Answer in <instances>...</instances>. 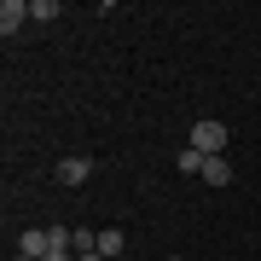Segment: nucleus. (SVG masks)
Masks as SVG:
<instances>
[{"mask_svg":"<svg viewBox=\"0 0 261 261\" xmlns=\"http://www.w3.org/2000/svg\"><path fill=\"white\" fill-rule=\"evenodd\" d=\"M18 261H35V255H18Z\"/></svg>","mask_w":261,"mask_h":261,"instance_id":"obj_10","label":"nucleus"},{"mask_svg":"<svg viewBox=\"0 0 261 261\" xmlns=\"http://www.w3.org/2000/svg\"><path fill=\"white\" fill-rule=\"evenodd\" d=\"M93 157H58V186H87Z\"/></svg>","mask_w":261,"mask_h":261,"instance_id":"obj_2","label":"nucleus"},{"mask_svg":"<svg viewBox=\"0 0 261 261\" xmlns=\"http://www.w3.org/2000/svg\"><path fill=\"white\" fill-rule=\"evenodd\" d=\"M75 261H105V255H99V250H82V255H75Z\"/></svg>","mask_w":261,"mask_h":261,"instance_id":"obj_8","label":"nucleus"},{"mask_svg":"<svg viewBox=\"0 0 261 261\" xmlns=\"http://www.w3.org/2000/svg\"><path fill=\"white\" fill-rule=\"evenodd\" d=\"M29 18H41V23H53V18H58V6H53V0H29Z\"/></svg>","mask_w":261,"mask_h":261,"instance_id":"obj_7","label":"nucleus"},{"mask_svg":"<svg viewBox=\"0 0 261 261\" xmlns=\"http://www.w3.org/2000/svg\"><path fill=\"white\" fill-rule=\"evenodd\" d=\"M122 244H128V232H122V226H105V232H99V255H105V261L122 255Z\"/></svg>","mask_w":261,"mask_h":261,"instance_id":"obj_5","label":"nucleus"},{"mask_svg":"<svg viewBox=\"0 0 261 261\" xmlns=\"http://www.w3.org/2000/svg\"><path fill=\"white\" fill-rule=\"evenodd\" d=\"M203 180L209 186H232V163L226 157H203Z\"/></svg>","mask_w":261,"mask_h":261,"instance_id":"obj_4","label":"nucleus"},{"mask_svg":"<svg viewBox=\"0 0 261 261\" xmlns=\"http://www.w3.org/2000/svg\"><path fill=\"white\" fill-rule=\"evenodd\" d=\"M192 151H203V157H221V151H226V122H215V116L192 122Z\"/></svg>","mask_w":261,"mask_h":261,"instance_id":"obj_1","label":"nucleus"},{"mask_svg":"<svg viewBox=\"0 0 261 261\" xmlns=\"http://www.w3.org/2000/svg\"><path fill=\"white\" fill-rule=\"evenodd\" d=\"M168 261H186V255H168Z\"/></svg>","mask_w":261,"mask_h":261,"instance_id":"obj_9","label":"nucleus"},{"mask_svg":"<svg viewBox=\"0 0 261 261\" xmlns=\"http://www.w3.org/2000/svg\"><path fill=\"white\" fill-rule=\"evenodd\" d=\"M23 18H29V6H23V0H6V6H0V35H18Z\"/></svg>","mask_w":261,"mask_h":261,"instance_id":"obj_3","label":"nucleus"},{"mask_svg":"<svg viewBox=\"0 0 261 261\" xmlns=\"http://www.w3.org/2000/svg\"><path fill=\"white\" fill-rule=\"evenodd\" d=\"M174 168H180V174H203V151H180V157H174Z\"/></svg>","mask_w":261,"mask_h":261,"instance_id":"obj_6","label":"nucleus"}]
</instances>
